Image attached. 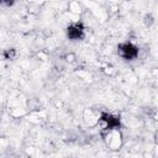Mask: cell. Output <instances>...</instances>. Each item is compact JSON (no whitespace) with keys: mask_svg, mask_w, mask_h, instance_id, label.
<instances>
[{"mask_svg":"<svg viewBox=\"0 0 158 158\" xmlns=\"http://www.w3.org/2000/svg\"><path fill=\"white\" fill-rule=\"evenodd\" d=\"M118 53L125 59H133V58L137 57L138 51H137V48L133 44H131V43H123V44H121L118 47Z\"/></svg>","mask_w":158,"mask_h":158,"instance_id":"obj_1","label":"cell"},{"mask_svg":"<svg viewBox=\"0 0 158 158\" xmlns=\"http://www.w3.org/2000/svg\"><path fill=\"white\" fill-rule=\"evenodd\" d=\"M83 32H84V30H83V26L80 23H73V25H70L68 27V31H67L68 37L72 38V40H79V38H81Z\"/></svg>","mask_w":158,"mask_h":158,"instance_id":"obj_2","label":"cell"}]
</instances>
